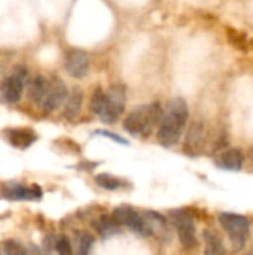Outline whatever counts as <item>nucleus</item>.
Here are the masks:
<instances>
[{
  "instance_id": "nucleus-10",
  "label": "nucleus",
  "mask_w": 253,
  "mask_h": 255,
  "mask_svg": "<svg viewBox=\"0 0 253 255\" xmlns=\"http://www.w3.org/2000/svg\"><path fill=\"white\" fill-rule=\"evenodd\" d=\"M24 93V78L22 75L13 73L0 82V96L7 103H16L21 100Z\"/></svg>"
},
{
  "instance_id": "nucleus-8",
  "label": "nucleus",
  "mask_w": 253,
  "mask_h": 255,
  "mask_svg": "<svg viewBox=\"0 0 253 255\" xmlns=\"http://www.w3.org/2000/svg\"><path fill=\"white\" fill-rule=\"evenodd\" d=\"M113 220L121 224V226H125L128 229H133L134 232L140 233V235H146V229H145V224H143V218L142 215L134 211L131 206H118L115 208L113 211ZM148 236V235H146Z\"/></svg>"
},
{
  "instance_id": "nucleus-6",
  "label": "nucleus",
  "mask_w": 253,
  "mask_h": 255,
  "mask_svg": "<svg viewBox=\"0 0 253 255\" xmlns=\"http://www.w3.org/2000/svg\"><path fill=\"white\" fill-rule=\"evenodd\" d=\"M66 72L73 78H85L89 72V57L85 51L70 49L64 60Z\"/></svg>"
},
{
  "instance_id": "nucleus-16",
  "label": "nucleus",
  "mask_w": 253,
  "mask_h": 255,
  "mask_svg": "<svg viewBox=\"0 0 253 255\" xmlns=\"http://www.w3.org/2000/svg\"><path fill=\"white\" fill-rule=\"evenodd\" d=\"M7 139L13 146L25 149L36 140V134L30 128H15L7 133Z\"/></svg>"
},
{
  "instance_id": "nucleus-4",
  "label": "nucleus",
  "mask_w": 253,
  "mask_h": 255,
  "mask_svg": "<svg viewBox=\"0 0 253 255\" xmlns=\"http://www.w3.org/2000/svg\"><path fill=\"white\" fill-rule=\"evenodd\" d=\"M125 102H127V94H125V87L121 84L112 85L104 96V103L103 108L98 114L100 120L106 124H112L119 120L125 109Z\"/></svg>"
},
{
  "instance_id": "nucleus-12",
  "label": "nucleus",
  "mask_w": 253,
  "mask_h": 255,
  "mask_svg": "<svg viewBox=\"0 0 253 255\" xmlns=\"http://www.w3.org/2000/svg\"><path fill=\"white\" fill-rule=\"evenodd\" d=\"M3 197L10 200H39L42 197V191L37 185L24 187V185H12L3 190Z\"/></svg>"
},
{
  "instance_id": "nucleus-11",
  "label": "nucleus",
  "mask_w": 253,
  "mask_h": 255,
  "mask_svg": "<svg viewBox=\"0 0 253 255\" xmlns=\"http://www.w3.org/2000/svg\"><path fill=\"white\" fill-rule=\"evenodd\" d=\"M243 161H245V155L243 152L239 149V148H230V149H225L222 151L215 163L219 169H224V170H231V172H237L243 167Z\"/></svg>"
},
{
  "instance_id": "nucleus-22",
  "label": "nucleus",
  "mask_w": 253,
  "mask_h": 255,
  "mask_svg": "<svg viewBox=\"0 0 253 255\" xmlns=\"http://www.w3.org/2000/svg\"><path fill=\"white\" fill-rule=\"evenodd\" d=\"M1 250L4 255H28V251L24 248V245L16 241H4Z\"/></svg>"
},
{
  "instance_id": "nucleus-21",
  "label": "nucleus",
  "mask_w": 253,
  "mask_h": 255,
  "mask_svg": "<svg viewBox=\"0 0 253 255\" xmlns=\"http://www.w3.org/2000/svg\"><path fill=\"white\" fill-rule=\"evenodd\" d=\"M104 96H106V93L100 87L94 90V93L91 96V100H89V109L92 111V114H95V115L100 114V111L103 108V103H104Z\"/></svg>"
},
{
  "instance_id": "nucleus-18",
  "label": "nucleus",
  "mask_w": 253,
  "mask_h": 255,
  "mask_svg": "<svg viewBox=\"0 0 253 255\" xmlns=\"http://www.w3.org/2000/svg\"><path fill=\"white\" fill-rule=\"evenodd\" d=\"M94 229L98 232V235L103 239H106L118 233V223L113 218L101 217L100 220H97V223H94Z\"/></svg>"
},
{
  "instance_id": "nucleus-23",
  "label": "nucleus",
  "mask_w": 253,
  "mask_h": 255,
  "mask_svg": "<svg viewBox=\"0 0 253 255\" xmlns=\"http://www.w3.org/2000/svg\"><path fill=\"white\" fill-rule=\"evenodd\" d=\"M55 251L58 255H73V247L69 238L61 236L55 242Z\"/></svg>"
},
{
  "instance_id": "nucleus-13",
  "label": "nucleus",
  "mask_w": 253,
  "mask_h": 255,
  "mask_svg": "<svg viewBox=\"0 0 253 255\" xmlns=\"http://www.w3.org/2000/svg\"><path fill=\"white\" fill-rule=\"evenodd\" d=\"M49 88V79L43 78V76H34L33 79H30L28 87H27V93H28V99L36 105V106H42L43 99L46 96V91Z\"/></svg>"
},
{
  "instance_id": "nucleus-25",
  "label": "nucleus",
  "mask_w": 253,
  "mask_h": 255,
  "mask_svg": "<svg viewBox=\"0 0 253 255\" xmlns=\"http://www.w3.org/2000/svg\"><path fill=\"white\" fill-rule=\"evenodd\" d=\"M252 160H253V149H252Z\"/></svg>"
},
{
  "instance_id": "nucleus-3",
  "label": "nucleus",
  "mask_w": 253,
  "mask_h": 255,
  "mask_svg": "<svg viewBox=\"0 0 253 255\" xmlns=\"http://www.w3.org/2000/svg\"><path fill=\"white\" fill-rule=\"evenodd\" d=\"M219 224L222 226V229L228 235L234 251H240L245 247V244L251 235L249 220L243 215H239V214L225 212V214L219 215Z\"/></svg>"
},
{
  "instance_id": "nucleus-14",
  "label": "nucleus",
  "mask_w": 253,
  "mask_h": 255,
  "mask_svg": "<svg viewBox=\"0 0 253 255\" xmlns=\"http://www.w3.org/2000/svg\"><path fill=\"white\" fill-rule=\"evenodd\" d=\"M142 218L146 229V235H155V236L167 235V221L160 214L148 211L142 215Z\"/></svg>"
},
{
  "instance_id": "nucleus-19",
  "label": "nucleus",
  "mask_w": 253,
  "mask_h": 255,
  "mask_svg": "<svg viewBox=\"0 0 253 255\" xmlns=\"http://www.w3.org/2000/svg\"><path fill=\"white\" fill-rule=\"evenodd\" d=\"M95 184L104 190H118L122 187V181L109 173H100L95 176Z\"/></svg>"
},
{
  "instance_id": "nucleus-20",
  "label": "nucleus",
  "mask_w": 253,
  "mask_h": 255,
  "mask_svg": "<svg viewBox=\"0 0 253 255\" xmlns=\"http://www.w3.org/2000/svg\"><path fill=\"white\" fill-rule=\"evenodd\" d=\"M94 244V238L88 233H78L76 236V255H88Z\"/></svg>"
},
{
  "instance_id": "nucleus-2",
  "label": "nucleus",
  "mask_w": 253,
  "mask_h": 255,
  "mask_svg": "<svg viewBox=\"0 0 253 255\" xmlns=\"http://www.w3.org/2000/svg\"><path fill=\"white\" fill-rule=\"evenodd\" d=\"M161 117H163V108L158 103L142 105L128 114V117L124 121V127L133 136L146 137L160 124Z\"/></svg>"
},
{
  "instance_id": "nucleus-9",
  "label": "nucleus",
  "mask_w": 253,
  "mask_h": 255,
  "mask_svg": "<svg viewBox=\"0 0 253 255\" xmlns=\"http://www.w3.org/2000/svg\"><path fill=\"white\" fill-rule=\"evenodd\" d=\"M67 96H69V93H67V88L63 81H60V79L49 81V88L46 91V96L43 99L40 109L45 112H54L66 102Z\"/></svg>"
},
{
  "instance_id": "nucleus-7",
  "label": "nucleus",
  "mask_w": 253,
  "mask_h": 255,
  "mask_svg": "<svg viewBox=\"0 0 253 255\" xmlns=\"http://www.w3.org/2000/svg\"><path fill=\"white\" fill-rule=\"evenodd\" d=\"M204 145H206V128H204V124L200 123V121H195L188 128L183 149H185V152L188 155L197 157V155H200L203 152Z\"/></svg>"
},
{
  "instance_id": "nucleus-1",
  "label": "nucleus",
  "mask_w": 253,
  "mask_h": 255,
  "mask_svg": "<svg viewBox=\"0 0 253 255\" xmlns=\"http://www.w3.org/2000/svg\"><path fill=\"white\" fill-rule=\"evenodd\" d=\"M188 105L183 99L176 97L169 102L166 109L163 111L161 121L158 124L157 137L161 145L173 146L179 142L186 123H188Z\"/></svg>"
},
{
  "instance_id": "nucleus-15",
  "label": "nucleus",
  "mask_w": 253,
  "mask_h": 255,
  "mask_svg": "<svg viewBox=\"0 0 253 255\" xmlns=\"http://www.w3.org/2000/svg\"><path fill=\"white\" fill-rule=\"evenodd\" d=\"M82 102H84V93L82 90L79 88H73V91L67 96L66 99V105H64V118H67L69 121L75 120L79 112H81V108H82Z\"/></svg>"
},
{
  "instance_id": "nucleus-17",
  "label": "nucleus",
  "mask_w": 253,
  "mask_h": 255,
  "mask_svg": "<svg viewBox=\"0 0 253 255\" xmlns=\"http://www.w3.org/2000/svg\"><path fill=\"white\" fill-rule=\"evenodd\" d=\"M203 239H204V255H227L224 242L215 232L204 230Z\"/></svg>"
},
{
  "instance_id": "nucleus-24",
  "label": "nucleus",
  "mask_w": 253,
  "mask_h": 255,
  "mask_svg": "<svg viewBox=\"0 0 253 255\" xmlns=\"http://www.w3.org/2000/svg\"><path fill=\"white\" fill-rule=\"evenodd\" d=\"M98 134H103V136H106V137H110V139H113L115 142H118V143H122V145H127V140H124L122 137H118L116 134H113V133H109V131H98Z\"/></svg>"
},
{
  "instance_id": "nucleus-5",
  "label": "nucleus",
  "mask_w": 253,
  "mask_h": 255,
  "mask_svg": "<svg viewBox=\"0 0 253 255\" xmlns=\"http://www.w3.org/2000/svg\"><path fill=\"white\" fill-rule=\"evenodd\" d=\"M171 220L176 227L182 247L186 250H192L197 245V233H195V226H194V220L191 214L186 211H173Z\"/></svg>"
}]
</instances>
